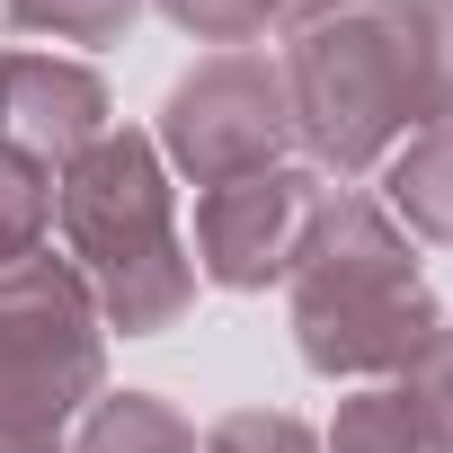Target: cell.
<instances>
[{
    "label": "cell",
    "mask_w": 453,
    "mask_h": 453,
    "mask_svg": "<svg viewBox=\"0 0 453 453\" xmlns=\"http://www.w3.org/2000/svg\"><path fill=\"white\" fill-rule=\"evenodd\" d=\"M45 213H54V196L36 187V169L19 160V142H0V267L27 258V241L45 232Z\"/></svg>",
    "instance_id": "10"
},
{
    "label": "cell",
    "mask_w": 453,
    "mask_h": 453,
    "mask_svg": "<svg viewBox=\"0 0 453 453\" xmlns=\"http://www.w3.org/2000/svg\"><path fill=\"white\" fill-rule=\"evenodd\" d=\"M98 382L81 285L54 267H0V453H45L72 391Z\"/></svg>",
    "instance_id": "4"
},
{
    "label": "cell",
    "mask_w": 453,
    "mask_h": 453,
    "mask_svg": "<svg viewBox=\"0 0 453 453\" xmlns=\"http://www.w3.org/2000/svg\"><path fill=\"white\" fill-rule=\"evenodd\" d=\"M81 453H196V444H187L151 400H116V409L89 426V444H81Z\"/></svg>",
    "instance_id": "11"
},
{
    "label": "cell",
    "mask_w": 453,
    "mask_h": 453,
    "mask_svg": "<svg viewBox=\"0 0 453 453\" xmlns=\"http://www.w3.org/2000/svg\"><path fill=\"white\" fill-rule=\"evenodd\" d=\"M169 142L178 160L204 178V187H232V178H258L267 151L285 142V107H276V72L267 63H213L178 89L169 107Z\"/></svg>",
    "instance_id": "5"
},
{
    "label": "cell",
    "mask_w": 453,
    "mask_h": 453,
    "mask_svg": "<svg viewBox=\"0 0 453 453\" xmlns=\"http://www.w3.org/2000/svg\"><path fill=\"white\" fill-rule=\"evenodd\" d=\"M338 453H435V444H426V426H418L409 391H373V400H356V409H347Z\"/></svg>",
    "instance_id": "9"
},
{
    "label": "cell",
    "mask_w": 453,
    "mask_h": 453,
    "mask_svg": "<svg viewBox=\"0 0 453 453\" xmlns=\"http://www.w3.org/2000/svg\"><path fill=\"white\" fill-rule=\"evenodd\" d=\"M294 98H303L311 142L338 169H356V160H373L382 134L435 125V107L453 98V36L426 10H365L303 45Z\"/></svg>",
    "instance_id": "1"
},
{
    "label": "cell",
    "mask_w": 453,
    "mask_h": 453,
    "mask_svg": "<svg viewBox=\"0 0 453 453\" xmlns=\"http://www.w3.org/2000/svg\"><path fill=\"white\" fill-rule=\"evenodd\" d=\"M213 453H311V435L294 418H232L213 435Z\"/></svg>",
    "instance_id": "13"
},
{
    "label": "cell",
    "mask_w": 453,
    "mask_h": 453,
    "mask_svg": "<svg viewBox=\"0 0 453 453\" xmlns=\"http://www.w3.org/2000/svg\"><path fill=\"white\" fill-rule=\"evenodd\" d=\"M303 222H311V187L303 178H232L204 204V258H213L222 285H267L294 258Z\"/></svg>",
    "instance_id": "6"
},
{
    "label": "cell",
    "mask_w": 453,
    "mask_h": 453,
    "mask_svg": "<svg viewBox=\"0 0 453 453\" xmlns=\"http://www.w3.org/2000/svg\"><path fill=\"white\" fill-rule=\"evenodd\" d=\"M63 232L89 258V276L107 285V311L125 329H160L187 303V267H178V241H169V187H160V169L134 134H107L72 169Z\"/></svg>",
    "instance_id": "2"
},
{
    "label": "cell",
    "mask_w": 453,
    "mask_h": 453,
    "mask_svg": "<svg viewBox=\"0 0 453 453\" xmlns=\"http://www.w3.org/2000/svg\"><path fill=\"white\" fill-rule=\"evenodd\" d=\"M19 19L54 36H107L116 19H134V0H19Z\"/></svg>",
    "instance_id": "12"
},
{
    "label": "cell",
    "mask_w": 453,
    "mask_h": 453,
    "mask_svg": "<svg viewBox=\"0 0 453 453\" xmlns=\"http://www.w3.org/2000/svg\"><path fill=\"white\" fill-rule=\"evenodd\" d=\"M338 267L303 276V347L320 373H356V365H400L426 347L435 311L409 276V250L382 232L373 213H338Z\"/></svg>",
    "instance_id": "3"
},
{
    "label": "cell",
    "mask_w": 453,
    "mask_h": 453,
    "mask_svg": "<svg viewBox=\"0 0 453 453\" xmlns=\"http://www.w3.org/2000/svg\"><path fill=\"white\" fill-rule=\"evenodd\" d=\"M391 196H400V213L418 222V232H435V241H453V107L426 125V142L400 160V178H391Z\"/></svg>",
    "instance_id": "8"
},
{
    "label": "cell",
    "mask_w": 453,
    "mask_h": 453,
    "mask_svg": "<svg viewBox=\"0 0 453 453\" xmlns=\"http://www.w3.org/2000/svg\"><path fill=\"white\" fill-rule=\"evenodd\" d=\"M98 81L89 72H63V63H0V134L10 142H36V151H72L98 134Z\"/></svg>",
    "instance_id": "7"
}]
</instances>
